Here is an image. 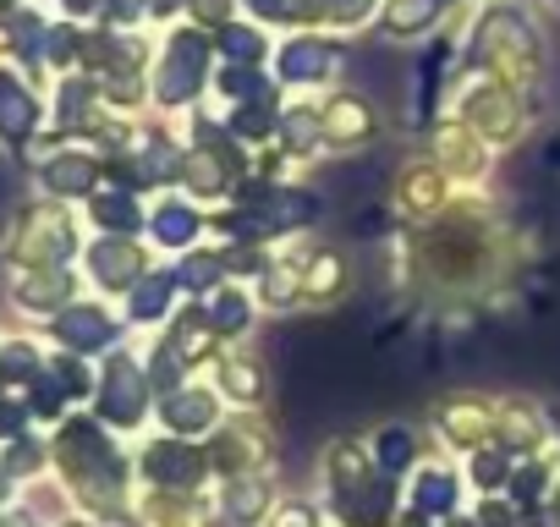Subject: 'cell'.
<instances>
[{
  "label": "cell",
  "mask_w": 560,
  "mask_h": 527,
  "mask_svg": "<svg viewBox=\"0 0 560 527\" xmlns=\"http://www.w3.org/2000/svg\"><path fill=\"white\" fill-rule=\"evenodd\" d=\"M78 253V220L61 203H34L7 225V270H56Z\"/></svg>",
  "instance_id": "1"
},
{
  "label": "cell",
  "mask_w": 560,
  "mask_h": 527,
  "mask_svg": "<svg viewBox=\"0 0 560 527\" xmlns=\"http://www.w3.org/2000/svg\"><path fill=\"white\" fill-rule=\"evenodd\" d=\"M209 72V45L198 34H176L160 50V72H154V94L160 105H192Z\"/></svg>",
  "instance_id": "2"
},
{
  "label": "cell",
  "mask_w": 560,
  "mask_h": 527,
  "mask_svg": "<svg viewBox=\"0 0 560 527\" xmlns=\"http://www.w3.org/2000/svg\"><path fill=\"white\" fill-rule=\"evenodd\" d=\"M39 192L50 203H67V198H94L100 192V176H105V160L94 149H78V143H61L39 160Z\"/></svg>",
  "instance_id": "3"
},
{
  "label": "cell",
  "mask_w": 560,
  "mask_h": 527,
  "mask_svg": "<svg viewBox=\"0 0 560 527\" xmlns=\"http://www.w3.org/2000/svg\"><path fill=\"white\" fill-rule=\"evenodd\" d=\"M83 264H89V281L100 292H132L149 276V258L132 236H94L83 247Z\"/></svg>",
  "instance_id": "4"
},
{
  "label": "cell",
  "mask_w": 560,
  "mask_h": 527,
  "mask_svg": "<svg viewBox=\"0 0 560 527\" xmlns=\"http://www.w3.org/2000/svg\"><path fill=\"white\" fill-rule=\"evenodd\" d=\"M143 407H149V379H143V368H138L127 352L105 358V379H100V412H105L116 429H132V423L143 418Z\"/></svg>",
  "instance_id": "5"
},
{
  "label": "cell",
  "mask_w": 560,
  "mask_h": 527,
  "mask_svg": "<svg viewBox=\"0 0 560 527\" xmlns=\"http://www.w3.org/2000/svg\"><path fill=\"white\" fill-rule=\"evenodd\" d=\"M7 297H12V308L39 314V319H56L67 303H78L67 264H56V270H7Z\"/></svg>",
  "instance_id": "6"
},
{
  "label": "cell",
  "mask_w": 560,
  "mask_h": 527,
  "mask_svg": "<svg viewBox=\"0 0 560 527\" xmlns=\"http://www.w3.org/2000/svg\"><path fill=\"white\" fill-rule=\"evenodd\" d=\"M50 336L61 341V352L72 358H89V352H105L116 341V319L105 303H67L56 319H50Z\"/></svg>",
  "instance_id": "7"
},
{
  "label": "cell",
  "mask_w": 560,
  "mask_h": 527,
  "mask_svg": "<svg viewBox=\"0 0 560 527\" xmlns=\"http://www.w3.org/2000/svg\"><path fill=\"white\" fill-rule=\"evenodd\" d=\"M39 121H45V105H39V94L28 89V78L0 72V143H7V149L34 143Z\"/></svg>",
  "instance_id": "8"
},
{
  "label": "cell",
  "mask_w": 560,
  "mask_h": 527,
  "mask_svg": "<svg viewBox=\"0 0 560 527\" xmlns=\"http://www.w3.org/2000/svg\"><path fill=\"white\" fill-rule=\"evenodd\" d=\"M89 220L100 225V236H132L149 214L138 209L132 192H121V187H100V192L89 198Z\"/></svg>",
  "instance_id": "9"
},
{
  "label": "cell",
  "mask_w": 560,
  "mask_h": 527,
  "mask_svg": "<svg viewBox=\"0 0 560 527\" xmlns=\"http://www.w3.org/2000/svg\"><path fill=\"white\" fill-rule=\"evenodd\" d=\"M143 467L154 472V483H176V489H187V483H198L203 456H198L187 440H160V445L143 456Z\"/></svg>",
  "instance_id": "10"
},
{
  "label": "cell",
  "mask_w": 560,
  "mask_h": 527,
  "mask_svg": "<svg viewBox=\"0 0 560 527\" xmlns=\"http://www.w3.org/2000/svg\"><path fill=\"white\" fill-rule=\"evenodd\" d=\"M198 209L192 203H182V198H160L154 209H149V231H154V242L160 247H187L192 236H198Z\"/></svg>",
  "instance_id": "11"
},
{
  "label": "cell",
  "mask_w": 560,
  "mask_h": 527,
  "mask_svg": "<svg viewBox=\"0 0 560 527\" xmlns=\"http://www.w3.org/2000/svg\"><path fill=\"white\" fill-rule=\"evenodd\" d=\"M160 412H165L171 434H203L214 423V390H171Z\"/></svg>",
  "instance_id": "12"
},
{
  "label": "cell",
  "mask_w": 560,
  "mask_h": 527,
  "mask_svg": "<svg viewBox=\"0 0 560 527\" xmlns=\"http://www.w3.org/2000/svg\"><path fill=\"white\" fill-rule=\"evenodd\" d=\"M445 12V0H390V12H385V34L396 39H418L423 28H434Z\"/></svg>",
  "instance_id": "13"
},
{
  "label": "cell",
  "mask_w": 560,
  "mask_h": 527,
  "mask_svg": "<svg viewBox=\"0 0 560 527\" xmlns=\"http://www.w3.org/2000/svg\"><path fill=\"white\" fill-rule=\"evenodd\" d=\"M336 67V56H330V45H319V39H292L287 50H280V72H287L292 83L303 78V83H314V78H325Z\"/></svg>",
  "instance_id": "14"
},
{
  "label": "cell",
  "mask_w": 560,
  "mask_h": 527,
  "mask_svg": "<svg viewBox=\"0 0 560 527\" xmlns=\"http://www.w3.org/2000/svg\"><path fill=\"white\" fill-rule=\"evenodd\" d=\"M176 286H182L176 276H143V281L132 286V325H154V319H165Z\"/></svg>",
  "instance_id": "15"
},
{
  "label": "cell",
  "mask_w": 560,
  "mask_h": 527,
  "mask_svg": "<svg viewBox=\"0 0 560 527\" xmlns=\"http://www.w3.org/2000/svg\"><path fill=\"white\" fill-rule=\"evenodd\" d=\"M220 379H225V396H236V401H258V390H264L258 363H247V358H225Z\"/></svg>",
  "instance_id": "16"
},
{
  "label": "cell",
  "mask_w": 560,
  "mask_h": 527,
  "mask_svg": "<svg viewBox=\"0 0 560 527\" xmlns=\"http://www.w3.org/2000/svg\"><path fill=\"white\" fill-rule=\"evenodd\" d=\"M182 176H187V187H192V192H220V187H225V176H220V160H209V149L187 154Z\"/></svg>",
  "instance_id": "17"
},
{
  "label": "cell",
  "mask_w": 560,
  "mask_h": 527,
  "mask_svg": "<svg viewBox=\"0 0 560 527\" xmlns=\"http://www.w3.org/2000/svg\"><path fill=\"white\" fill-rule=\"evenodd\" d=\"M264 500H269V494H264V483L236 478V483H231V494H225V511H231L236 522H253V516L264 511Z\"/></svg>",
  "instance_id": "18"
},
{
  "label": "cell",
  "mask_w": 560,
  "mask_h": 527,
  "mask_svg": "<svg viewBox=\"0 0 560 527\" xmlns=\"http://www.w3.org/2000/svg\"><path fill=\"white\" fill-rule=\"evenodd\" d=\"M203 319H209L214 330H225V336H236V330L247 325V303H242L236 292H225L220 303H209V308H203Z\"/></svg>",
  "instance_id": "19"
},
{
  "label": "cell",
  "mask_w": 560,
  "mask_h": 527,
  "mask_svg": "<svg viewBox=\"0 0 560 527\" xmlns=\"http://www.w3.org/2000/svg\"><path fill=\"white\" fill-rule=\"evenodd\" d=\"M45 461V450L28 440V434H12V445H7V461H0V467H7V478H18V472H34Z\"/></svg>",
  "instance_id": "20"
},
{
  "label": "cell",
  "mask_w": 560,
  "mask_h": 527,
  "mask_svg": "<svg viewBox=\"0 0 560 527\" xmlns=\"http://www.w3.org/2000/svg\"><path fill=\"white\" fill-rule=\"evenodd\" d=\"M451 500H456V489H451V472H440V467H434V472H423V478H418V505H434V511H445Z\"/></svg>",
  "instance_id": "21"
},
{
  "label": "cell",
  "mask_w": 560,
  "mask_h": 527,
  "mask_svg": "<svg viewBox=\"0 0 560 527\" xmlns=\"http://www.w3.org/2000/svg\"><path fill=\"white\" fill-rule=\"evenodd\" d=\"M412 456V434L407 429H380V461L385 467H407Z\"/></svg>",
  "instance_id": "22"
},
{
  "label": "cell",
  "mask_w": 560,
  "mask_h": 527,
  "mask_svg": "<svg viewBox=\"0 0 560 527\" xmlns=\"http://www.w3.org/2000/svg\"><path fill=\"white\" fill-rule=\"evenodd\" d=\"M176 281L182 286H209V281H220V258H203V253H192L182 270H176Z\"/></svg>",
  "instance_id": "23"
},
{
  "label": "cell",
  "mask_w": 560,
  "mask_h": 527,
  "mask_svg": "<svg viewBox=\"0 0 560 527\" xmlns=\"http://www.w3.org/2000/svg\"><path fill=\"white\" fill-rule=\"evenodd\" d=\"M225 56L231 61H258L264 56V39L253 28H225Z\"/></svg>",
  "instance_id": "24"
},
{
  "label": "cell",
  "mask_w": 560,
  "mask_h": 527,
  "mask_svg": "<svg viewBox=\"0 0 560 527\" xmlns=\"http://www.w3.org/2000/svg\"><path fill=\"white\" fill-rule=\"evenodd\" d=\"M287 138H292L298 149H314V143H319V121H314L308 110H292V116H287Z\"/></svg>",
  "instance_id": "25"
},
{
  "label": "cell",
  "mask_w": 560,
  "mask_h": 527,
  "mask_svg": "<svg viewBox=\"0 0 560 527\" xmlns=\"http://www.w3.org/2000/svg\"><path fill=\"white\" fill-rule=\"evenodd\" d=\"M369 7H374V0H330V17L358 23V17H369Z\"/></svg>",
  "instance_id": "26"
},
{
  "label": "cell",
  "mask_w": 560,
  "mask_h": 527,
  "mask_svg": "<svg viewBox=\"0 0 560 527\" xmlns=\"http://www.w3.org/2000/svg\"><path fill=\"white\" fill-rule=\"evenodd\" d=\"M505 472V461L500 456H472V478H489V489H494V478Z\"/></svg>",
  "instance_id": "27"
},
{
  "label": "cell",
  "mask_w": 560,
  "mask_h": 527,
  "mask_svg": "<svg viewBox=\"0 0 560 527\" xmlns=\"http://www.w3.org/2000/svg\"><path fill=\"white\" fill-rule=\"evenodd\" d=\"M280 527H314V511L308 505H287L280 511Z\"/></svg>",
  "instance_id": "28"
},
{
  "label": "cell",
  "mask_w": 560,
  "mask_h": 527,
  "mask_svg": "<svg viewBox=\"0 0 560 527\" xmlns=\"http://www.w3.org/2000/svg\"><path fill=\"white\" fill-rule=\"evenodd\" d=\"M12 12H23V0H0V17H12Z\"/></svg>",
  "instance_id": "29"
},
{
  "label": "cell",
  "mask_w": 560,
  "mask_h": 527,
  "mask_svg": "<svg viewBox=\"0 0 560 527\" xmlns=\"http://www.w3.org/2000/svg\"><path fill=\"white\" fill-rule=\"evenodd\" d=\"M176 7H182V0H154V12H160V17H165V12H176Z\"/></svg>",
  "instance_id": "30"
},
{
  "label": "cell",
  "mask_w": 560,
  "mask_h": 527,
  "mask_svg": "<svg viewBox=\"0 0 560 527\" xmlns=\"http://www.w3.org/2000/svg\"><path fill=\"white\" fill-rule=\"evenodd\" d=\"M61 527H89V522H61Z\"/></svg>",
  "instance_id": "31"
},
{
  "label": "cell",
  "mask_w": 560,
  "mask_h": 527,
  "mask_svg": "<svg viewBox=\"0 0 560 527\" xmlns=\"http://www.w3.org/2000/svg\"><path fill=\"white\" fill-rule=\"evenodd\" d=\"M555 7H560V0H555Z\"/></svg>",
  "instance_id": "32"
}]
</instances>
